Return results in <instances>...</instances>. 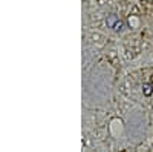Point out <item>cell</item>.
Listing matches in <instances>:
<instances>
[{"instance_id":"cell-3","label":"cell","mask_w":153,"mask_h":152,"mask_svg":"<svg viewBox=\"0 0 153 152\" xmlns=\"http://www.w3.org/2000/svg\"><path fill=\"white\" fill-rule=\"evenodd\" d=\"M143 89H144V94H146V95H150V94H152V88H150L149 85H144Z\"/></svg>"},{"instance_id":"cell-2","label":"cell","mask_w":153,"mask_h":152,"mask_svg":"<svg viewBox=\"0 0 153 152\" xmlns=\"http://www.w3.org/2000/svg\"><path fill=\"white\" fill-rule=\"evenodd\" d=\"M129 23H130V26H132V28H136V26H138V23H139V20H138L136 17H130Z\"/></svg>"},{"instance_id":"cell-1","label":"cell","mask_w":153,"mask_h":152,"mask_svg":"<svg viewBox=\"0 0 153 152\" xmlns=\"http://www.w3.org/2000/svg\"><path fill=\"white\" fill-rule=\"evenodd\" d=\"M107 25L112 28V29H115V31H121V28H123V23L115 17V16H112V17H109V20H107Z\"/></svg>"}]
</instances>
